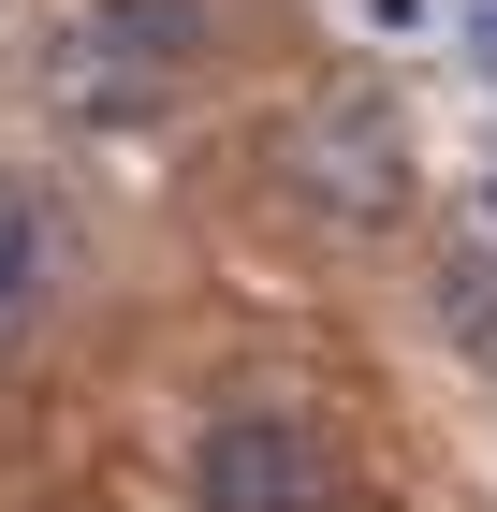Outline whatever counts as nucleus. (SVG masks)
<instances>
[{"label": "nucleus", "instance_id": "obj_3", "mask_svg": "<svg viewBox=\"0 0 497 512\" xmlns=\"http://www.w3.org/2000/svg\"><path fill=\"white\" fill-rule=\"evenodd\" d=\"M191 512H337V439L307 410H220V425L176 454Z\"/></svg>", "mask_w": 497, "mask_h": 512}, {"label": "nucleus", "instance_id": "obj_1", "mask_svg": "<svg viewBox=\"0 0 497 512\" xmlns=\"http://www.w3.org/2000/svg\"><path fill=\"white\" fill-rule=\"evenodd\" d=\"M191 59H205V0H88L44 44V103L74 132H161L191 103Z\"/></svg>", "mask_w": 497, "mask_h": 512}, {"label": "nucleus", "instance_id": "obj_5", "mask_svg": "<svg viewBox=\"0 0 497 512\" xmlns=\"http://www.w3.org/2000/svg\"><path fill=\"white\" fill-rule=\"evenodd\" d=\"M424 308H439L454 366H483V381H497V249H439V264H424Z\"/></svg>", "mask_w": 497, "mask_h": 512}, {"label": "nucleus", "instance_id": "obj_2", "mask_svg": "<svg viewBox=\"0 0 497 512\" xmlns=\"http://www.w3.org/2000/svg\"><path fill=\"white\" fill-rule=\"evenodd\" d=\"M278 191H293V220H322V235H395L424 191L410 132H395L381 88H322V103H293L278 118Z\"/></svg>", "mask_w": 497, "mask_h": 512}, {"label": "nucleus", "instance_id": "obj_6", "mask_svg": "<svg viewBox=\"0 0 497 512\" xmlns=\"http://www.w3.org/2000/svg\"><path fill=\"white\" fill-rule=\"evenodd\" d=\"M483 205H497V191H483Z\"/></svg>", "mask_w": 497, "mask_h": 512}, {"label": "nucleus", "instance_id": "obj_4", "mask_svg": "<svg viewBox=\"0 0 497 512\" xmlns=\"http://www.w3.org/2000/svg\"><path fill=\"white\" fill-rule=\"evenodd\" d=\"M59 264H74V235H59V205L30 191V176H0V366L44 337V308H59Z\"/></svg>", "mask_w": 497, "mask_h": 512}]
</instances>
